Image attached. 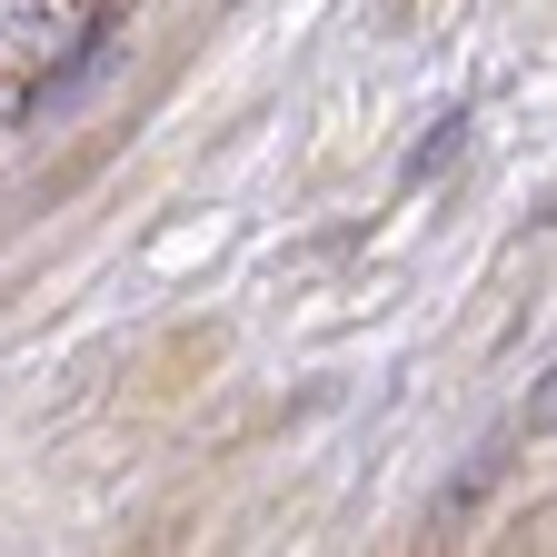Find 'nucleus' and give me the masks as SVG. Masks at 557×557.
Listing matches in <instances>:
<instances>
[{"label": "nucleus", "mask_w": 557, "mask_h": 557, "mask_svg": "<svg viewBox=\"0 0 557 557\" xmlns=\"http://www.w3.org/2000/svg\"><path fill=\"white\" fill-rule=\"evenodd\" d=\"M100 30H110V21L70 30L60 0H0V60H50V50H81V40H100Z\"/></svg>", "instance_id": "nucleus-1"}, {"label": "nucleus", "mask_w": 557, "mask_h": 557, "mask_svg": "<svg viewBox=\"0 0 557 557\" xmlns=\"http://www.w3.org/2000/svg\"><path fill=\"white\" fill-rule=\"evenodd\" d=\"M458 139H468V110H448V120L429 129V150H418V160H408V189H418V180H438V170L458 160Z\"/></svg>", "instance_id": "nucleus-2"}, {"label": "nucleus", "mask_w": 557, "mask_h": 557, "mask_svg": "<svg viewBox=\"0 0 557 557\" xmlns=\"http://www.w3.org/2000/svg\"><path fill=\"white\" fill-rule=\"evenodd\" d=\"M547 429H557V359H547V388L528 398V438H547Z\"/></svg>", "instance_id": "nucleus-3"}, {"label": "nucleus", "mask_w": 557, "mask_h": 557, "mask_svg": "<svg viewBox=\"0 0 557 557\" xmlns=\"http://www.w3.org/2000/svg\"><path fill=\"white\" fill-rule=\"evenodd\" d=\"M21 110H30V90H11V81H0V129H11Z\"/></svg>", "instance_id": "nucleus-4"}, {"label": "nucleus", "mask_w": 557, "mask_h": 557, "mask_svg": "<svg viewBox=\"0 0 557 557\" xmlns=\"http://www.w3.org/2000/svg\"><path fill=\"white\" fill-rule=\"evenodd\" d=\"M537 230H557V180H547V199H537Z\"/></svg>", "instance_id": "nucleus-5"}]
</instances>
